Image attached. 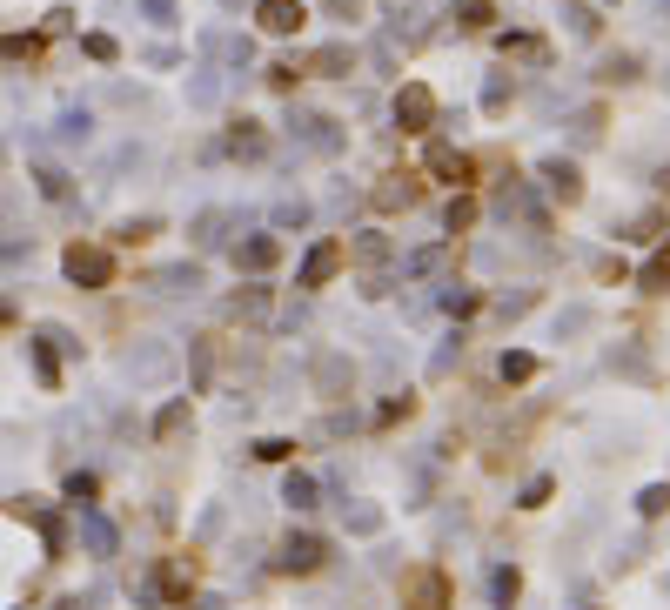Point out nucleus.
Listing matches in <instances>:
<instances>
[{"label": "nucleus", "instance_id": "obj_17", "mask_svg": "<svg viewBox=\"0 0 670 610\" xmlns=\"http://www.w3.org/2000/svg\"><path fill=\"white\" fill-rule=\"evenodd\" d=\"M342 249H349V262H362V269H382V262H389V235L369 228V235H349Z\"/></svg>", "mask_w": 670, "mask_h": 610}, {"label": "nucleus", "instance_id": "obj_9", "mask_svg": "<svg viewBox=\"0 0 670 610\" xmlns=\"http://www.w3.org/2000/svg\"><path fill=\"white\" fill-rule=\"evenodd\" d=\"M195 584H201V557L195 550H181V557L161 564V597H168V604H195Z\"/></svg>", "mask_w": 670, "mask_h": 610}, {"label": "nucleus", "instance_id": "obj_19", "mask_svg": "<svg viewBox=\"0 0 670 610\" xmlns=\"http://www.w3.org/2000/svg\"><path fill=\"white\" fill-rule=\"evenodd\" d=\"M597 81L603 88H630V81H644V61H637V54H610L597 68Z\"/></svg>", "mask_w": 670, "mask_h": 610}, {"label": "nucleus", "instance_id": "obj_4", "mask_svg": "<svg viewBox=\"0 0 670 610\" xmlns=\"http://www.w3.org/2000/svg\"><path fill=\"white\" fill-rule=\"evenodd\" d=\"M436 114H443V101H436L429 81H402V88H396V128H402V135H429V128H436Z\"/></svg>", "mask_w": 670, "mask_h": 610}, {"label": "nucleus", "instance_id": "obj_25", "mask_svg": "<svg viewBox=\"0 0 670 610\" xmlns=\"http://www.w3.org/2000/svg\"><path fill=\"white\" fill-rule=\"evenodd\" d=\"M563 21H570V34H583V41H597V34H603V21L583 7V0H570V7H563Z\"/></svg>", "mask_w": 670, "mask_h": 610}, {"label": "nucleus", "instance_id": "obj_1", "mask_svg": "<svg viewBox=\"0 0 670 610\" xmlns=\"http://www.w3.org/2000/svg\"><path fill=\"white\" fill-rule=\"evenodd\" d=\"M61 269L74 289H114V249H101V242H67Z\"/></svg>", "mask_w": 670, "mask_h": 610}, {"label": "nucleus", "instance_id": "obj_11", "mask_svg": "<svg viewBox=\"0 0 670 610\" xmlns=\"http://www.w3.org/2000/svg\"><path fill=\"white\" fill-rule=\"evenodd\" d=\"M47 61V41L41 34H0V74H27Z\"/></svg>", "mask_w": 670, "mask_h": 610}, {"label": "nucleus", "instance_id": "obj_35", "mask_svg": "<svg viewBox=\"0 0 670 610\" xmlns=\"http://www.w3.org/2000/svg\"><path fill=\"white\" fill-rule=\"evenodd\" d=\"M88 54H94V61H121V47H114V34H88Z\"/></svg>", "mask_w": 670, "mask_h": 610}, {"label": "nucleus", "instance_id": "obj_24", "mask_svg": "<svg viewBox=\"0 0 670 610\" xmlns=\"http://www.w3.org/2000/svg\"><path fill=\"white\" fill-rule=\"evenodd\" d=\"M443 228H449V235H463V228H476V195H469V188H463V195H456V202H449Z\"/></svg>", "mask_w": 670, "mask_h": 610}, {"label": "nucleus", "instance_id": "obj_34", "mask_svg": "<svg viewBox=\"0 0 670 610\" xmlns=\"http://www.w3.org/2000/svg\"><path fill=\"white\" fill-rule=\"evenodd\" d=\"M550 490H557V483H550V476H536L530 490H523V510H543V503H550Z\"/></svg>", "mask_w": 670, "mask_h": 610}, {"label": "nucleus", "instance_id": "obj_26", "mask_svg": "<svg viewBox=\"0 0 670 610\" xmlns=\"http://www.w3.org/2000/svg\"><path fill=\"white\" fill-rule=\"evenodd\" d=\"M516 597H523V570H496V610H516Z\"/></svg>", "mask_w": 670, "mask_h": 610}, {"label": "nucleus", "instance_id": "obj_28", "mask_svg": "<svg viewBox=\"0 0 670 610\" xmlns=\"http://www.w3.org/2000/svg\"><path fill=\"white\" fill-rule=\"evenodd\" d=\"M637 510H644V517H670V483H650L644 497H637Z\"/></svg>", "mask_w": 670, "mask_h": 610}, {"label": "nucleus", "instance_id": "obj_15", "mask_svg": "<svg viewBox=\"0 0 670 610\" xmlns=\"http://www.w3.org/2000/svg\"><path fill=\"white\" fill-rule=\"evenodd\" d=\"M228 155H235V161L268 155V128H262V121H248V114H242V121H228Z\"/></svg>", "mask_w": 670, "mask_h": 610}, {"label": "nucleus", "instance_id": "obj_10", "mask_svg": "<svg viewBox=\"0 0 670 610\" xmlns=\"http://www.w3.org/2000/svg\"><path fill=\"white\" fill-rule=\"evenodd\" d=\"M255 21H262V34L289 41V34L309 27V7H302V0H255Z\"/></svg>", "mask_w": 670, "mask_h": 610}, {"label": "nucleus", "instance_id": "obj_37", "mask_svg": "<svg viewBox=\"0 0 670 610\" xmlns=\"http://www.w3.org/2000/svg\"><path fill=\"white\" fill-rule=\"evenodd\" d=\"M577 135H583V141L603 135V108H583V114H577Z\"/></svg>", "mask_w": 670, "mask_h": 610}, {"label": "nucleus", "instance_id": "obj_3", "mask_svg": "<svg viewBox=\"0 0 670 610\" xmlns=\"http://www.w3.org/2000/svg\"><path fill=\"white\" fill-rule=\"evenodd\" d=\"M423 168H389V175L376 181V188H369V208H376V215H409V208L423 202Z\"/></svg>", "mask_w": 670, "mask_h": 610}, {"label": "nucleus", "instance_id": "obj_6", "mask_svg": "<svg viewBox=\"0 0 670 610\" xmlns=\"http://www.w3.org/2000/svg\"><path fill=\"white\" fill-rule=\"evenodd\" d=\"M309 383H315V396L342 403V396L356 389V362L342 356V349H315V362H309Z\"/></svg>", "mask_w": 670, "mask_h": 610}, {"label": "nucleus", "instance_id": "obj_33", "mask_svg": "<svg viewBox=\"0 0 670 610\" xmlns=\"http://www.w3.org/2000/svg\"><path fill=\"white\" fill-rule=\"evenodd\" d=\"M510 108V81H490V88H483V114H503Z\"/></svg>", "mask_w": 670, "mask_h": 610}, {"label": "nucleus", "instance_id": "obj_23", "mask_svg": "<svg viewBox=\"0 0 670 610\" xmlns=\"http://www.w3.org/2000/svg\"><path fill=\"white\" fill-rule=\"evenodd\" d=\"M34 376H41L47 389H61V362H54V336L34 342Z\"/></svg>", "mask_w": 670, "mask_h": 610}, {"label": "nucleus", "instance_id": "obj_27", "mask_svg": "<svg viewBox=\"0 0 670 610\" xmlns=\"http://www.w3.org/2000/svg\"><path fill=\"white\" fill-rule=\"evenodd\" d=\"M637 282H644V295H670V249L657 255V262H650V269L637 275Z\"/></svg>", "mask_w": 670, "mask_h": 610}, {"label": "nucleus", "instance_id": "obj_36", "mask_svg": "<svg viewBox=\"0 0 670 610\" xmlns=\"http://www.w3.org/2000/svg\"><path fill=\"white\" fill-rule=\"evenodd\" d=\"M289 503H295V510H309V503H315V483H309V476H289Z\"/></svg>", "mask_w": 670, "mask_h": 610}, {"label": "nucleus", "instance_id": "obj_16", "mask_svg": "<svg viewBox=\"0 0 670 610\" xmlns=\"http://www.w3.org/2000/svg\"><path fill=\"white\" fill-rule=\"evenodd\" d=\"M302 74H329V81H342V74H356V47H315L309 61H302Z\"/></svg>", "mask_w": 670, "mask_h": 610}, {"label": "nucleus", "instance_id": "obj_5", "mask_svg": "<svg viewBox=\"0 0 670 610\" xmlns=\"http://www.w3.org/2000/svg\"><path fill=\"white\" fill-rule=\"evenodd\" d=\"M423 175L429 181H449V188H476V155H463L456 141H429Z\"/></svg>", "mask_w": 670, "mask_h": 610}, {"label": "nucleus", "instance_id": "obj_12", "mask_svg": "<svg viewBox=\"0 0 670 610\" xmlns=\"http://www.w3.org/2000/svg\"><path fill=\"white\" fill-rule=\"evenodd\" d=\"M536 175H543V188H550V195H557L563 208H577V202H583V168H577V161L550 155L543 168H536Z\"/></svg>", "mask_w": 670, "mask_h": 610}, {"label": "nucleus", "instance_id": "obj_13", "mask_svg": "<svg viewBox=\"0 0 670 610\" xmlns=\"http://www.w3.org/2000/svg\"><path fill=\"white\" fill-rule=\"evenodd\" d=\"M503 61H516V68H550V41L543 34H503Z\"/></svg>", "mask_w": 670, "mask_h": 610}, {"label": "nucleus", "instance_id": "obj_18", "mask_svg": "<svg viewBox=\"0 0 670 610\" xmlns=\"http://www.w3.org/2000/svg\"><path fill=\"white\" fill-rule=\"evenodd\" d=\"M449 14H456L463 34H483V27L496 21V0H449Z\"/></svg>", "mask_w": 670, "mask_h": 610}, {"label": "nucleus", "instance_id": "obj_39", "mask_svg": "<svg viewBox=\"0 0 670 610\" xmlns=\"http://www.w3.org/2000/svg\"><path fill=\"white\" fill-rule=\"evenodd\" d=\"M624 275H630V269L617 262V255H597V282H624Z\"/></svg>", "mask_w": 670, "mask_h": 610}, {"label": "nucleus", "instance_id": "obj_14", "mask_svg": "<svg viewBox=\"0 0 670 610\" xmlns=\"http://www.w3.org/2000/svg\"><path fill=\"white\" fill-rule=\"evenodd\" d=\"M275 262H282V242H275V235H248V242H235V269L262 275V269H275Z\"/></svg>", "mask_w": 670, "mask_h": 610}, {"label": "nucleus", "instance_id": "obj_41", "mask_svg": "<svg viewBox=\"0 0 670 610\" xmlns=\"http://www.w3.org/2000/svg\"><path fill=\"white\" fill-rule=\"evenodd\" d=\"M657 188H664V195H670V161H664V168H657Z\"/></svg>", "mask_w": 670, "mask_h": 610}, {"label": "nucleus", "instance_id": "obj_2", "mask_svg": "<svg viewBox=\"0 0 670 610\" xmlns=\"http://www.w3.org/2000/svg\"><path fill=\"white\" fill-rule=\"evenodd\" d=\"M456 590H449V570L443 564H416L402 570V610H449Z\"/></svg>", "mask_w": 670, "mask_h": 610}, {"label": "nucleus", "instance_id": "obj_38", "mask_svg": "<svg viewBox=\"0 0 670 610\" xmlns=\"http://www.w3.org/2000/svg\"><path fill=\"white\" fill-rule=\"evenodd\" d=\"M483 309V289H469V295H449V316H476Z\"/></svg>", "mask_w": 670, "mask_h": 610}, {"label": "nucleus", "instance_id": "obj_32", "mask_svg": "<svg viewBox=\"0 0 670 610\" xmlns=\"http://www.w3.org/2000/svg\"><path fill=\"white\" fill-rule=\"evenodd\" d=\"M409 416H416V396H396V403H382V430H389V423H409Z\"/></svg>", "mask_w": 670, "mask_h": 610}, {"label": "nucleus", "instance_id": "obj_22", "mask_svg": "<svg viewBox=\"0 0 670 610\" xmlns=\"http://www.w3.org/2000/svg\"><path fill=\"white\" fill-rule=\"evenodd\" d=\"M188 423H195V416H188V403H168V409L155 416V443H175V436L188 430Z\"/></svg>", "mask_w": 670, "mask_h": 610}, {"label": "nucleus", "instance_id": "obj_30", "mask_svg": "<svg viewBox=\"0 0 670 610\" xmlns=\"http://www.w3.org/2000/svg\"><path fill=\"white\" fill-rule=\"evenodd\" d=\"M255 456H262V463H289L295 443H289V436H262V443H255Z\"/></svg>", "mask_w": 670, "mask_h": 610}, {"label": "nucleus", "instance_id": "obj_7", "mask_svg": "<svg viewBox=\"0 0 670 610\" xmlns=\"http://www.w3.org/2000/svg\"><path fill=\"white\" fill-rule=\"evenodd\" d=\"M329 564V543L322 537H309V530H302V537H282V557H275V570H282V577H315V570Z\"/></svg>", "mask_w": 670, "mask_h": 610}, {"label": "nucleus", "instance_id": "obj_31", "mask_svg": "<svg viewBox=\"0 0 670 610\" xmlns=\"http://www.w3.org/2000/svg\"><path fill=\"white\" fill-rule=\"evenodd\" d=\"M262 81H268V88H275V94H289L295 81H302V68H295V61H275V68H268Z\"/></svg>", "mask_w": 670, "mask_h": 610}, {"label": "nucleus", "instance_id": "obj_8", "mask_svg": "<svg viewBox=\"0 0 670 610\" xmlns=\"http://www.w3.org/2000/svg\"><path fill=\"white\" fill-rule=\"evenodd\" d=\"M342 269H349V249L329 235V242H315L309 249V262H302V275H295V289H329Z\"/></svg>", "mask_w": 670, "mask_h": 610}, {"label": "nucleus", "instance_id": "obj_20", "mask_svg": "<svg viewBox=\"0 0 670 610\" xmlns=\"http://www.w3.org/2000/svg\"><path fill=\"white\" fill-rule=\"evenodd\" d=\"M155 235H161L155 215H141V222H121V228H114V242H121V249H148Z\"/></svg>", "mask_w": 670, "mask_h": 610}, {"label": "nucleus", "instance_id": "obj_42", "mask_svg": "<svg viewBox=\"0 0 670 610\" xmlns=\"http://www.w3.org/2000/svg\"><path fill=\"white\" fill-rule=\"evenodd\" d=\"M61 610H88V604H74V597H67V604H61Z\"/></svg>", "mask_w": 670, "mask_h": 610}, {"label": "nucleus", "instance_id": "obj_21", "mask_svg": "<svg viewBox=\"0 0 670 610\" xmlns=\"http://www.w3.org/2000/svg\"><path fill=\"white\" fill-rule=\"evenodd\" d=\"M536 369H543V362H536L530 349H510V356H503V383H510V389H523V383L536 376Z\"/></svg>", "mask_w": 670, "mask_h": 610}, {"label": "nucleus", "instance_id": "obj_29", "mask_svg": "<svg viewBox=\"0 0 670 610\" xmlns=\"http://www.w3.org/2000/svg\"><path fill=\"white\" fill-rule=\"evenodd\" d=\"M262 309H268V289H242L228 302V316H262Z\"/></svg>", "mask_w": 670, "mask_h": 610}, {"label": "nucleus", "instance_id": "obj_40", "mask_svg": "<svg viewBox=\"0 0 670 610\" xmlns=\"http://www.w3.org/2000/svg\"><path fill=\"white\" fill-rule=\"evenodd\" d=\"M322 7H329L335 21H356V14H362V7H369V0H322Z\"/></svg>", "mask_w": 670, "mask_h": 610}]
</instances>
